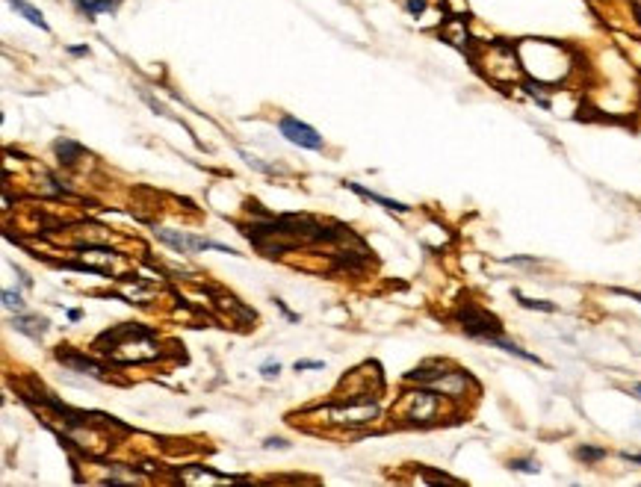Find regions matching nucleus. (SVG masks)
<instances>
[{"label": "nucleus", "instance_id": "nucleus-1", "mask_svg": "<svg viewBox=\"0 0 641 487\" xmlns=\"http://www.w3.org/2000/svg\"><path fill=\"white\" fill-rule=\"evenodd\" d=\"M110 348H104V355H110L118 363H139V360H154L157 358V340L151 331L145 328H118L113 334H107Z\"/></svg>", "mask_w": 641, "mask_h": 487}, {"label": "nucleus", "instance_id": "nucleus-2", "mask_svg": "<svg viewBox=\"0 0 641 487\" xmlns=\"http://www.w3.org/2000/svg\"><path fill=\"white\" fill-rule=\"evenodd\" d=\"M402 414L414 425H429V422H434L437 414H440V396H437V390L419 387V390H414V393H405V399H402Z\"/></svg>", "mask_w": 641, "mask_h": 487}, {"label": "nucleus", "instance_id": "nucleus-3", "mask_svg": "<svg viewBox=\"0 0 641 487\" xmlns=\"http://www.w3.org/2000/svg\"><path fill=\"white\" fill-rule=\"evenodd\" d=\"M482 71L496 83H509L520 74V56H517V48H509V45H491L488 48V60L479 63Z\"/></svg>", "mask_w": 641, "mask_h": 487}, {"label": "nucleus", "instance_id": "nucleus-4", "mask_svg": "<svg viewBox=\"0 0 641 487\" xmlns=\"http://www.w3.org/2000/svg\"><path fill=\"white\" fill-rule=\"evenodd\" d=\"M378 417V405L375 402H358V399H349L346 405H337L328 411V419L334 425H370L372 419Z\"/></svg>", "mask_w": 641, "mask_h": 487}, {"label": "nucleus", "instance_id": "nucleus-5", "mask_svg": "<svg viewBox=\"0 0 641 487\" xmlns=\"http://www.w3.org/2000/svg\"><path fill=\"white\" fill-rule=\"evenodd\" d=\"M157 240L166 242L169 248H174L177 255H189V251H207V248H216V251H225V255H234V248L222 245V242H213V240H204V237H192V233H180V230H157Z\"/></svg>", "mask_w": 641, "mask_h": 487}, {"label": "nucleus", "instance_id": "nucleus-6", "mask_svg": "<svg viewBox=\"0 0 641 487\" xmlns=\"http://www.w3.org/2000/svg\"><path fill=\"white\" fill-rule=\"evenodd\" d=\"M458 322H462V328L467 331L470 337H479V340L496 337L499 331H503V325H499L496 316L485 314V310H482V307H476V304H470V307H464V310H458Z\"/></svg>", "mask_w": 641, "mask_h": 487}, {"label": "nucleus", "instance_id": "nucleus-7", "mask_svg": "<svg viewBox=\"0 0 641 487\" xmlns=\"http://www.w3.org/2000/svg\"><path fill=\"white\" fill-rule=\"evenodd\" d=\"M278 127H281L284 139L293 142V145H298V148H308V151H319V148H323V136H319L311 124L293 119V115H284Z\"/></svg>", "mask_w": 641, "mask_h": 487}, {"label": "nucleus", "instance_id": "nucleus-8", "mask_svg": "<svg viewBox=\"0 0 641 487\" xmlns=\"http://www.w3.org/2000/svg\"><path fill=\"white\" fill-rule=\"evenodd\" d=\"M426 387L437 390V393L447 396V399H464V393H467V390H473L476 384H473V378L467 373H462V369H444V373H440Z\"/></svg>", "mask_w": 641, "mask_h": 487}, {"label": "nucleus", "instance_id": "nucleus-9", "mask_svg": "<svg viewBox=\"0 0 641 487\" xmlns=\"http://www.w3.org/2000/svg\"><path fill=\"white\" fill-rule=\"evenodd\" d=\"M352 192H358L360 198H367V201H372V204H378V207H385V210H393V213H408L411 207L408 204H402V201H393V198H385V195H378V192H372V189H367V186H360V183H346Z\"/></svg>", "mask_w": 641, "mask_h": 487}, {"label": "nucleus", "instance_id": "nucleus-10", "mask_svg": "<svg viewBox=\"0 0 641 487\" xmlns=\"http://www.w3.org/2000/svg\"><path fill=\"white\" fill-rule=\"evenodd\" d=\"M53 151H56L59 163H66V166L77 163V160H80V157H83V154H86V148H83V145H80V142H71V139H56Z\"/></svg>", "mask_w": 641, "mask_h": 487}, {"label": "nucleus", "instance_id": "nucleus-11", "mask_svg": "<svg viewBox=\"0 0 641 487\" xmlns=\"http://www.w3.org/2000/svg\"><path fill=\"white\" fill-rule=\"evenodd\" d=\"M12 328L21 331V334H27V337H33V340H38L48 331V322L45 319H36V316H15L12 319Z\"/></svg>", "mask_w": 641, "mask_h": 487}, {"label": "nucleus", "instance_id": "nucleus-12", "mask_svg": "<svg viewBox=\"0 0 641 487\" xmlns=\"http://www.w3.org/2000/svg\"><path fill=\"white\" fill-rule=\"evenodd\" d=\"M180 481L184 484H202V481H234L222 473H210V470H202V466H189V473H180Z\"/></svg>", "mask_w": 641, "mask_h": 487}, {"label": "nucleus", "instance_id": "nucleus-13", "mask_svg": "<svg viewBox=\"0 0 641 487\" xmlns=\"http://www.w3.org/2000/svg\"><path fill=\"white\" fill-rule=\"evenodd\" d=\"M6 4H9V6H15V12H21V15L27 18V21H30V24H36L38 30H48V21L42 18V12H38L36 6H30L27 0H6Z\"/></svg>", "mask_w": 641, "mask_h": 487}, {"label": "nucleus", "instance_id": "nucleus-14", "mask_svg": "<svg viewBox=\"0 0 641 487\" xmlns=\"http://www.w3.org/2000/svg\"><path fill=\"white\" fill-rule=\"evenodd\" d=\"M485 343H491V346H496V348H503V352H509V355H514V358H523V360H529V363H541V358H535V355H529L526 348H520V346H514V343H509V340H503V337H488Z\"/></svg>", "mask_w": 641, "mask_h": 487}, {"label": "nucleus", "instance_id": "nucleus-15", "mask_svg": "<svg viewBox=\"0 0 641 487\" xmlns=\"http://www.w3.org/2000/svg\"><path fill=\"white\" fill-rule=\"evenodd\" d=\"M59 360H63L66 366H71V369H80V373H86V375H95V378H104V373L98 369L92 360H86V358H77V355H59Z\"/></svg>", "mask_w": 641, "mask_h": 487}, {"label": "nucleus", "instance_id": "nucleus-16", "mask_svg": "<svg viewBox=\"0 0 641 487\" xmlns=\"http://www.w3.org/2000/svg\"><path fill=\"white\" fill-rule=\"evenodd\" d=\"M86 18H95L98 12H107V9H115V0H74Z\"/></svg>", "mask_w": 641, "mask_h": 487}, {"label": "nucleus", "instance_id": "nucleus-17", "mask_svg": "<svg viewBox=\"0 0 641 487\" xmlns=\"http://www.w3.org/2000/svg\"><path fill=\"white\" fill-rule=\"evenodd\" d=\"M444 36L449 38L452 45H458V48H464L467 45V33H464V21H458V18H452V21L444 27Z\"/></svg>", "mask_w": 641, "mask_h": 487}, {"label": "nucleus", "instance_id": "nucleus-18", "mask_svg": "<svg viewBox=\"0 0 641 487\" xmlns=\"http://www.w3.org/2000/svg\"><path fill=\"white\" fill-rule=\"evenodd\" d=\"M576 458H579V461H585V464H597V461H603V458H606V449H600V446H579V449H576Z\"/></svg>", "mask_w": 641, "mask_h": 487}, {"label": "nucleus", "instance_id": "nucleus-19", "mask_svg": "<svg viewBox=\"0 0 641 487\" xmlns=\"http://www.w3.org/2000/svg\"><path fill=\"white\" fill-rule=\"evenodd\" d=\"M514 299H517L520 304H523L526 310H544V314H553V310H556V304H553V301H535V299H526L523 292H517V289H514Z\"/></svg>", "mask_w": 641, "mask_h": 487}, {"label": "nucleus", "instance_id": "nucleus-20", "mask_svg": "<svg viewBox=\"0 0 641 487\" xmlns=\"http://www.w3.org/2000/svg\"><path fill=\"white\" fill-rule=\"evenodd\" d=\"M4 307H6V310H18V314H21V310H24V301H21V296H18V292L4 289Z\"/></svg>", "mask_w": 641, "mask_h": 487}, {"label": "nucleus", "instance_id": "nucleus-21", "mask_svg": "<svg viewBox=\"0 0 641 487\" xmlns=\"http://www.w3.org/2000/svg\"><path fill=\"white\" fill-rule=\"evenodd\" d=\"M511 470H517V473H538L541 466L535 461H529V458H514L511 461Z\"/></svg>", "mask_w": 641, "mask_h": 487}, {"label": "nucleus", "instance_id": "nucleus-22", "mask_svg": "<svg viewBox=\"0 0 641 487\" xmlns=\"http://www.w3.org/2000/svg\"><path fill=\"white\" fill-rule=\"evenodd\" d=\"M426 6H429V0H405V9H408L411 15H423Z\"/></svg>", "mask_w": 641, "mask_h": 487}, {"label": "nucleus", "instance_id": "nucleus-23", "mask_svg": "<svg viewBox=\"0 0 641 487\" xmlns=\"http://www.w3.org/2000/svg\"><path fill=\"white\" fill-rule=\"evenodd\" d=\"M278 373H281V363H278V360H275V363H264V366H260V375H264V378H275Z\"/></svg>", "mask_w": 641, "mask_h": 487}, {"label": "nucleus", "instance_id": "nucleus-24", "mask_svg": "<svg viewBox=\"0 0 641 487\" xmlns=\"http://www.w3.org/2000/svg\"><path fill=\"white\" fill-rule=\"evenodd\" d=\"M298 369H323V360H296V373Z\"/></svg>", "mask_w": 641, "mask_h": 487}, {"label": "nucleus", "instance_id": "nucleus-25", "mask_svg": "<svg viewBox=\"0 0 641 487\" xmlns=\"http://www.w3.org/2000/svg\"><path fill=\"white\" fill-rule=\"evenodd\" d=\"M264 446H266V449H287V440H281V437H272V440H266Z\"/></svg>", "mask_w": 641, "mask_h": 487}, {"label": "nucleus", "instance_id": "nucleus-26", "mask_svg": "<svg viewBox=\"0 0 641 487\" xmlns=\"http://www.w3.org/2000/svg\"><path fill=\"white\" fill-rule=\"evenodd\" d=\"M620 458L630 461V464H638V466H641V452H620Z\"/></svg>", "mask_w": 641, "mask_h": 487}, {"label": "nucleus", "instance_id": "nucleus-27", "mask_svg": "<svg viewBox=\"0 0 641 487\" xmlns=\"http://www.w3.org/2000/svg\"><path fill=\"white\" fill-rule=\"evenodd\" d=\"M68 53H74V56H83V53H89L86 48H68Z\"/></svg>", "mask_w": 641, "mask_h": 487}, {"label": "nucleus", "instance_id": "nucleus-28", "mask_svg": "<svg viewBox=\"0 0 641 487\" xmlns=\"http://www.w3.org/2000/svg\"><path fill=\"white\" fill-rule=\"evenodd\" d=\"M80 316H83V314H80V310H68V319H71V322H77Z\"/></svg>", "mask_w": 641, "mask_h": 487}, {"label": "nucleus", "instance_id": "nucleus-29", "mask_svg": "<svg viewBox=\"0 0 641 487\" xmlns=\"http://www.w3.org/2000/svg\"><path fill=\"white\" fill-rule=\"evenodd\" d=\"M632 6H635V15H638V21H641V0H632Z\"/></svg>", "mask_w": 641, "mask_h": 487}, {"label": "nucleus", "instance_id": "nucleus-30", "mask_svg": "<svg viewBox=\"0 0 641 487\" xmlns=\"http://www.w3.org/2000/svg\"><path fill=\"white\" fill-rule=\"evenodd\" d=\"M635 396H638V399H641V384H635Z\"/></svg>", "mask_w": 641, "mask_h": 487}]
</instances>
